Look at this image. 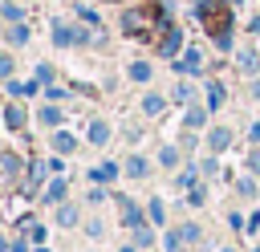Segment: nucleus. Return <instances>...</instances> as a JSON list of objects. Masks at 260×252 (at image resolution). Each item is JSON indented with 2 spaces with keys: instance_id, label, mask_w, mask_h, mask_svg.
Instances as JSON below:
<instances>
[{
  "instance_id": "obj_1",
  "label": "nucleus",
  "mask_w": 260,
  "mask_h": 252,
  "mask_svg": "<svg viewBox=\"0 0 260 252\" xmlns=\"http://www.w3.org/2000/svg\"><path fill=\"white\" fill-rule=\"evenodd\" d=\"M122 33L134 37L138 45H150V49H162V53L179 49V28H175V20L162 4H138V8L122 12Z\"/></svg>"
},
{
  "instance_id": "obj_2",
  "label": "nucleus",
  "mask_w": 260,
  "mask_h": 252,
  "mask_svg": "<svg viewBox=\"0 0 260 252\" xmlns=\"http://www.w3.org/2000/svg\"><path fill=\"white\" fill-rule=\"evenodd\" d=\"M199 20H203L207 37H211L215 45H223V49H228V37H232V12H228V0H203Z\"/></svg>"
},
{
  "instance_id": "obj_3",
  "label": "nucleus",
  "mask_w": 260,
  "mask_h": 252,
  "mask_svg": "<svg viewBox=\"0 0 260 252\" xmlns=\"http://www.w3.org/2000/svg\"><path fill=\"white\" fill-rule=\"evenodd\" d=\"M89 138H93V142H106V138H110V126H106V122H93V126H89Z\"/></svg>"
},
{
  "instance_id": "obj_4",
  "label": "nucleus",
  "mask_w": 260,
  "mask_h": 252,
  "mask_svg": "<svg viewBox=\"0 0 260 252\" xmlns=\"http://www.w3.org/2000/svg\"><path fill=\"white\" fill-rule=\"evenodd\" d=\"M53 142H57V150H65V154H69V150H73V146H77V142H73V134H57V138H53Z\"/></svg>"
},
{
  "instance_id": "obj_5",
  "label": "nucleus",
  "mask_w": 260,
  "mask_h": 252,
  "mask_svg": "<svg viewBox=\"0 0 260 252\" xmlns=\"http://www.w3.org/2000/svg\"><path fill=\"white\" fill-rule=\"evenodd\" d=\"M114 175H118V171H114V167H110V163H106V167H98V171H93V179H98V183H110V179H114Z\"/></svg>"
},
{
  "instance_id": "obj_6",
  "label": "nucleus",
  "mask_w": 260,
  "mask_h": 252,
  "mask_svg": "<svg viewBox=\"0 0 260 252\" xmlns=\"http://www.w3.org/2000/svg\"><path fill=\"white\" fill-rule=\"evenodd\" d=\"M142 110H146V114H158V110H162V98H154V93H150V98L142 102Z\"/></svg>"
},
{
  "instance_id": "obj_7",
  "label": "nucleus",
  "mask_w": 260,
  "mask_h": 252,
  "mask_svg": "<svg viewBox=\"0 0 260 252\" xmlns=\"http://www.w3.org/2000/svg\"><path fill=\"white\" fill-rule=\"evenodd\" d=\"M211 146L223 150V146H228V130H215V134H211Z\"/></svg>"
},
{
  "instance_id": "obj_8",
  "label": "nucleus",
  "mask_w": 260,
  "mask_h": 252,
  "mask_svg": "<svg viewBox=\"0 0 260 252\" xmlns=\"http://www.w3.org/2000/svg\"><path fill=\"white\" fill-rule=\"evenodd\" d=\"M126 171H130V175H134V179H138V175H142V171H146V163H142V159H130V163H126Z\"/></svg>"
},
{
  "instance_id": "obj_9",
  "label": "nucleus",
  "mask_w": 260,
  "mask_h": 252,
  "mask_svg": "<svg viewBox=\"0 0 260 252\" xmlns=\"http://www.w3.org/2000/svg\"><path fill=\"white\" fill-rule=\"evenodd\" d=\"M146 73H150L146 65H130V77H134V81H146Z\"/></svg>"
},
{
  "instance_id": "obj_10",
  "label": "nucleus",
  "mask_w": 260,
  "mask_h": 252,
  "mask_svg": "<svg viewBox=\"0 0 260 252\" xmlns=\"http://www.w3.org/2000/svg\"><path fill=\"white\" fill-rule=\"evenodd\" d=\"M0 167H4V171H16L20 163H16V154H0Z\"/></svg>"
},
{
  "instance_id": "obj_11",
  "label": "nucleus",
  "mask_w": 260,
  "mask_h": 252,
  "mask_svg": "<svg viewBox=\"0 0 260 252\" xmlns=\"http://www.w3.org/2000/svg\"><path fill=\"white\" fill-rule=\"evenodd\" d=\"M20 122H24V114H20L16 106H12V110H8V126H20Z\"/></svg>"
}]
</instances>
